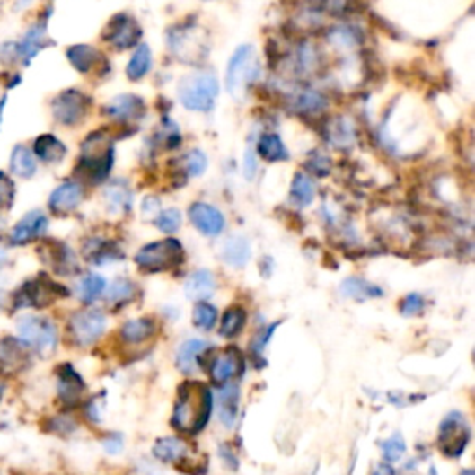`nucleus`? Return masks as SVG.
Here are the masks:
<instances>
[{"instance_id": "34", "label": "nucleus", "mask_w": 475, "mask_h": 475, "mask_svg": "<svg viewBox=\"0 0 475 475\" xmlns=\"http://www.w3.org/2000/svg\"><path fill=\"white\" fill-rule=\"evenodd\" d=\"M43 431L54 436H71L78 429V422L75 420V416L67 410H60L58 414L47 416L43 424Z\"/></svg>"}, {"instance_id": "52", "label": "nucleus", "mask_w": 475, "mask_h": 475, "mask_svg": "<svg viewBox=\"0 0 475 475\" xmlns=\"http://www.w3.org/2000/svg\"><path fill=\"white\" fill-rule=\"evenodd\" d=\"M374 475H396V471L392 470V466L390 464H379L375 470H374Z\"/></svg>"}, {"instance_id": "18", "label": "nucleus", "mask_w": 475, "mask_h": 475, "mask_svg": "<svg viewBox=\"0 0 475 475\" xmlns=\"http://www.w3.org/2000/svg\"><path fill=\"white\" fill-rule=\"evenodd\" d=\"M189 221L201 234L205 236H219L225 229V216L219 208L208 203H193L188 210Z\"/></svg>"}, {"instance_id": "47", "label": "nucleus", "mask_w": 475, "mask_h": 475, "mask_svg": "<svg viewBox=\"0 0 475 475\" xmlns=\"http://www.w3.org/2000/svg\"><path fill=\"white\" fill-rule=\"evenodd\" d=\"M426 309V301L420 294H409L401 303H400V312L403 316H418L422 314Z\"/></svg>"}, {"instance_id": "13", "label": "nucleus", "mask_w": 475, "mask_h": 475, "mask_svg": "<svg viewBox=\"0 0 475 475\" xmlns=\"http://www.w3.org/2000/svg\"><path fill=\"white\" fill-rule=\"evenodd\" d=\"M245 372V358L240 349L227 347L216 353L208 362V374L217 386H225Z\"/></svg>"}, {"instance_id": "12", "label": "nucleus", "mask_w": 475, "mask_h": 475, "mask_svg": "<svg viewBox=\"0 0 475 475\" xmlns=\"http://www.w3.org/2000/svg\"><path fill=\"white\" fill-rule=\"evenodd\" d=\"M90 108L92 99L88 95L78 90H67L52 101V116L66 127H75L88 116Z\"/></svg>"}, {"instance_id": "28", "label": "nucleus", "mask_w": 475, "mask_h": 475, "mask_svg": "<svg viewBox=\"0 0 475 475\" xmlns=\"http://www.w3.org/2000/svg\"><path fill=\"white\" fill-rule=\"evenodd\" d=\"M221 257L233 268H243L251 259V245L243 236H231L221 247Z\"/></svg>"}, {"instance_id": "3", "label": "nucleus", "mask_w": 475, "mask_h": 475, "mask_svg": "<svg viewBox=\"0 0 475 475\" xmlns=\"http://www.w3.org/2000/svg\"><path fill=\"white\" fill-rule=\"evenodd\" d=\"M69 295V290L54 281L52 277L41 273L38 277L26 278L12 294H8L6 311L12 314L22 312H41L52 306L58 299Z\"/></svg>"}, {"instance_id": "35", "label": "nucleus", "mask_w": 475, "mask_h": 475, "mask_svg": "<svg viewBox=\"0 0 475 475\" xmlns=\"http://www.w3.org/2000/svg\"><path fill=\"white\" fill-rule=\"evenodd\" d=\"M151 64H153V56H151V48L149 45L142 43L137 45L132 58L128 62V67H127V76L130 80H142L149 71H151Z\"/></svg>"}, {"instance_id": "7", "label": "nucleus", "mask_w": 475, "mask_h": 475, "mask_svg": "<svg viewBox=\"0 0 475 475\" xmlns=\"http://www.w3.org/2000/svg\"><path fill=\"white\" fill-rule=\"evenodd\" d=\"M108 320L97 309H82L69 316L66 323V342L78 349L95 346L106 332Z\"/></svg>"}, {"instance_id": "45", "label": "nucleus", "mask_w": 475, "mask_h": 475, "mask_svg": "<svg viewBox=\"0 0 475 475\" xmlns=\"http://www.w3.org/2000/svg\"><path fill=\"white\" fill-rule=\"evenodd\" d=\"M381 450H383V455H384V461L388 462H396L400 461L403 455H405V440L401 435H394L392 438H388L383 445H381Z\"/></svg>"}, {"instance_id": "54", "label": "nucleus", "mask_w": 475, "mask_h": 475, "mask_svg": "<svg viewBox=\"0 0 475 475\" xmlns=\"http://www.w3.org/2000/svg\"><path fill=\"white\" fill-rule=\"evenodd\" d=\"M6 101H8V97H3V99H0V125H3V116H4V106H6Z\"/></svg>"}, {"instance_id": "23", "label": "nucleus", "mask_w": 475, "mask_h": 475, "mask_svg": "<svg viewBox=\"0 0 475 475\" xmlns=\"http://www.w3.org/2000/svg\"><path fill=\"white\" fill-rule=\"evenodd\" d=\"M154 332H156V323L151 318H137V320L127 321L121 327L119 339L123 344L137 346V344H144L149 339H153Z\"/></svg>"}, {"instance_id": "10", "label": "nucleus", "mask_w": 475, "mask_h": 475, "mask_svg": "<svg viewBox=\"0 0 475 475\" xmlns=\"http://www.w3.org/2000/svg\"><path fill=\"white\" fill-rule=\"evenodd\" d=\"M182 259H184L182 243L179 240L167 238L162 242L147 243L139 249L136 255V264L144 271L160 273V271L173 269L175 266L182 262Z\"/></svg>"}, {"instance_id": "26", "label": "nucleus", "mask_w": 475, "mask_h": 475, "mask_svg": "<svg viewBox=\"0 0 475 475\" xmlns=\"http://www.w3.org/2000/svg\"><path fill=\"white\" fill-rule=\"evenodd\" d=\"M219 388V420L223 426L233 427L240 407V388L231 383Z\"/></svg>"}, {"instance_id": "1", "label": "nucleus", "mask_w": 475, "mask_h": 475, "mask_svg": "<svg viewBox=\"0 0 475 475\" xmlns=\"http://www.w3.org/2000/svg\"><path fill=\"white\" fill-rule=\"evenodd\" d=\"M212 392L199 381H186L177 390V401L172 416V426L186 435L201 433L210 422Z\"/></svg>"}, {"instance_id": "53", "label": "nucleus", "mask_w": 475, "mask_h": 475, "mask_svg": "<svg viewBox=\"0 0 475 475\" xmlns=\"http://www.w3.org/2000/svg\"><path fill=\"white\" fill-rule=\"evenodd\" d=\"M8 260H10L8 251L3 245H0V271H3L8 266Z\"/></svg>"}, {"instance_id": "46", "label": "nucleus", "mask_w": 475, "mask_h": 475, "mask_svg": "<svg viewBox=\"0 0 475 475\" xmlns=\"http://www.w3.org/2000/svg\"><path fill=\"white\" fill-rule=\"evenodd\" d=\"M207 156L203 151H191L188 156H186V172L189 177H201L207 170Z\"/></svg>"}, {"instance_id": "14", "label": "nucleus", "mask_w": 475, "mask_h": 475, "mask_svg": "<svg viewBox=\"0 0 475 475\" xmlns=\"http://www.w3.org/2000/svg\"><path fill=\"white\" fill-rule=\"evenodd\" d=\"M102 38L119 50L132 48L139 38H142V28H139L137 21L130 17L128 13H118L116 17H111L106 31L102 32Z\"/></svg>"}, {"instance_id": "24", "label": "nucleus", "mask_w": 475, "mask_h": 475, "mask_svg": "<svg viewBox=\"0 0 475 475\" xmlns=\"http://www.w3.org/2000/svg\"><path fill=\"white\" fill-rule=\"evenodd\" d=\"M36 160H41L45 163H58L66 158L67 147L64 145L62 139H58L52 134H43L34 139V149H32Z\"/></svg>"}, {"instance_id": "41", "label": "nucleus", "mask_w": 475, "mask_h": 475, "mask_svg": "<svg viewBox=\"0 0 475 475\" xmlns=\"http://www.w3.org/2000/svg\"><path fill=\"white\" fill-rule=\"evenodd\" d=\"M193 323L201 330H212L214 325L217 323V309L214 304L207 301L195 303L193 306Z\"/></svg>"}, {"instance_id": "33", "label": "nucleus", "mask_w": 475, "mask_h": 475, "mask_svg": "<svg viewBox=\"0 0 475 475\" xmlns=\"http://www.w3.org/2000/svg\"><path fill=\"white\" fill-rule=\"evenodd\" d=\"M153 453L162 462H179L188 453V444L182 438H177V436L162 438V440H158L154 444Z\"/></svg>"}, {"instance_id": "16", "label": "nucleus", "mask_w": 475, "mask_h": 475, "mask_svg": "<svg viewBox=\"0 0 475 475\" xmlns=\"http://www.w3.org/2000/svg\"><path fill=\"white\" fill-rule=\"evenodd\" d=\"M167 43H170V48L177 58L184 62H193L205 56V43L203 38H198L193 34L191 26H177L170 32V38H167Z\"/></svg>"}, {"instance_id": "20", "label": "nucleus", "mask_w": 475, "mask_h": 475, "mask_svg": "<svg viewBox=\"0 0 475 475\" xmlns=\"http://www.w3.org/2000/svg\"><path fill=\"white\" fill-rule=\"evenodd\" d=\"M47 45V22L40 21L28 28L24 38L17 43V62L28 66Z\"/></svg>"}, {"instance_id": "8", "label": "nucleus", "mask_w": 475, "mask_h": 475, "mask_svg": "<svg viewBox=\"0 0 475 475\" xmlns=\"http://www.w3.org/2000/svg\"><path fill=\"white\" fill-rule=\"evenodd\" d=\"M259 73H260V66L255 48L251 45H240L231 56L227 66V76H225L227 92L234 99H243L247 88L259 78Z\"/></svg>"}, {"instance_id": "4", "label": "nucleus", "mask_w": 475, "mask_h": 475, "mask_svg": "<svg viewBox=\"0 0 475 475\" xmlns=\"http://www.w3.org/2000/svg\"><path fill=\"white\" fill-rule=\"evenodd\" d=\"M111 165H114V145L108 136L102 130L90 134L80 149L78 173L86 180L99 184L110 175Z\"/></svg>"}, {"instance_id": "25", "label": "nucleus", "mask_w": 475, "mask_h": 475, "mask_svg": "<svg viewBox=\"0 0 475 475\" xmlns=\"http://www.w3.org/2000/svg\"><path fill=\"white\" fill-rule=\"evenodd\" d=\"M84 257H86V260L95 266H104V264L119 260L123 253L116 243L106 242V240H90L86 245H84Z\"/></svg>"}, {"instance_id": "38", "label": "nucleus", "mask_w": 475, "mask_h": 475, "mask_svg": "<svg viewBox=\"0 0 475 475\" xmlns=\"http://www.w3.org/2000/svg\"><path fill=\"white\" fill-rule=\"evenodd\" d=\"M247 323V312L242 309V306H231L229 311H225L221 318V329L219 334L225 339H234L243 330Z\"/></svg>"}, {"instance_id": "30", "label": "nucleus", "mask_w": 475, "mask_h": 475, "mask_svg": "<svg viewBox=\"0 0 475 475\" xmlns=\"http://www.w3.org/2000/svg\"><path fill=\"white\" fill-rule=\"evenodd\" d=\"M10 172L21 179H32L38 172V160L26 145H17L10 158Z\"/></svg>"}, {"instance_id": "43", "label": "nucleus", "mask_w": 475, "mask_h": 475, "mask_svg": "<svg viewBox=\"0 0 475 475\" xmlns=\"http://www.w3.org/2000/svg\"><path fill=\"white\" fill-rule=\"evenodd\" d=\"M180 223H182V216L177 208H165L154 219V225L158 227V231H162L165 234L177 233L180 227Z\"/></svg>"}, {"instance_id": "6", "label": "nucleus", "mask_w": 475, "mask_h": 475, "mask_svg": "<svg viewBox=\"0 0 475 475\" xmlns=\"http://www.w3.org/2000/svg\"><path fill=\"white\" fill-rule=\"evenodd\" d=\"M219 95V82L214 73L198 71L184 76L179 84V101L193 111L212 110Z\"/></svg>"}, {"instance_id": "50", "label": "nucleus", "mask_w": 475, "mask_h": 475, "mask_svg": "<svg viewBox=\"0 0 475 475\" xmlns=\"http://www.w3.org/2000/svg\"><path fill=\"white\" fill-rule=\"evenodd\" d=\"M13 390H15V384L12 381L0 377V410H3L8 405V401L12 400Z\"/></svg>"}, {"instance_id": "27", "label": "nucleus", "mask_w": 475, "mask_h": 475, "mask_svg": "<svg viewBox=\"0 0 475 475\" xmlns=\"http://www.w3.org/2000/svg\"><path fill=\"white\" fill-rule=\"evenodd\" d=\"M208 351V344L203 340H188L179 347L177 366L182 374H193L199 368V360L203 353Z\"/></svg>"}, {"instance_id": "56", "label": "nucleus", "mask_w": 475, "mask_h": 475, "mask_svg": "<svg viewBox=\"0 0 475 475\" xmlns=\"http://www.w3.org/2000/svg\"><path fill=\"white\" fill-rule=\"evenodd\" d=\"M0 475H12L8 470H3V468H0Z\"/></svg>"}, {"instance_id": "49", "label": "nucleus", "mask_w": 475, "mask_h": 475, "mask_svg": "<svg viewBox=\"0 0 475 475\" xmlns=\"http://www.w3.org/2000/svg\"><path fill=\"white\" fill-rule=\"evenodd\" d=\"M102 448L106 453L110 455H118L123 452V438L118 433H110L104 440H102Z\"/></svg>"}, {"instance_id": "19", "label": "nucleus", "mask_w": 475, "mask_h": 475, "mask_svg": "<svg viewBox=\"0 0 475 475\" xmlns=\"http://www.w3.org/2000/svg\"><path fill=\"white\" fill-rule=\"evenodd\" d=\"M84 199V188L78 180H66L48 198V208L56 216H67L78 208Z\"/></svg>"}, {"instance_id": "31", "label": "nucleus", "mask_w": 475, "mask_h": 475, "mask_svg": "<svg viewBox=\"0 0 475 475\" xmlns=\"http://www.w3.org/2000/svg\"><path fill=\"white\" fill-rule=\"evenodd\" d=\"M340 294L349 299L356 301H366V299H375L383 295V290L372 283H368L366 278L360 277H347L346 281L340 285Z\"/></svg>"}, {"instance_id": "36", "label": "nucleus", "mask_w": 475, "mask_h": 475, "mask_svg": "<svg viewBox=\"0 0 475 475\" xmlns=\"http://www.w3.org/2000/svg\"><path fill=\"white\" fill-rule=\"evenodd\" d=\"M292 201L303 208V207H309L312 205V201L316 199V186H314V180L304 175V173H297L294 177V182H292Z\"/></svg>"}, {"instance_id": "9", "label": "nucleus", "mask_w": 475, "mask_h": 475, "mask_svg": "<svg viewBox=\"0 0 475 475\" xmlns=\"http://www.w3.org/2000/svg\"><path fill=\"white\" fill-rule=\"evenodd\" d=\"M88 384L71 362H60L54 368V396L60 410L73 412L82 407L84 396H86Z\"/></svg>"}, {"instance_id": "44", "label": "nucleus", "mask_w": 475, "mask_h": 475, "mask_svg": "<svg viewBox=\"0 0 475 475\" xmlns=\"http://www.w3.org/2000/svg\"><path fill=\"white\" fill-rule=\"evenodd\" d=\"M277 325H278V323H271V325H266V327H262V329H259V330L255 332V337L251 339V346H249V349H251V356H253V358H260V356H262L266 346L269 344V340H271V337H273V332H275Z\"/></svg>"}, {"instance_id": "11", "label": "nucleus", "mask_w": 475, "mask_h": 475, "mask_svg": "<svg viewBox=\"0 0 475 475\" xmlns=\"http://www.w3.org/2000/svg\"><path fill=\"white\" fill-rule=\"evenodd\" d=\"M471 440L470 424L466 422L464 414L450 412L444 418L438 429V450L450 459H459Z\"/></svg>"}, {"instance_id": "17", "label": "nucleus", "mask_w": 475, "mask_h": 475, "mask_svg": "<svg viewBox=\"0 0 475 475\" xmlns=\"http://www.w3.org/2000/svg\"><path fill=\"white\" fill-rule=\"evenodd\" d=\"M43 262L60 277H73L78 273V260L75 251L62 242H50L41 249Z\"/></svg>"}, {"instance_id": "39", "label": "nucleus", "mask_w": 475, "mask_h": 475, "mask_svg": "<svg viewBox=\"0 0 475 475\" xmlns=\"http://www.w3.org/2000/svg\"><path fill=\"white\" fill-rule=\"evenodd\" d=\"M327 104V101L323 99V95H320L318 92L312 90H306L297 93L295 97H292V108L299 114H314V111L323 110Z\"/></svg>"}, {"instance_id": "32", "label": "nucleus", "mask_w": 475, "mask_h": 475, "mask_svg": "<svg viewBox=\"0 0 475 475\" xmlns=\"http://www.w3.org/2000/svg\"><path fill=\"white\" fill-rule=\"evenodd\" d=\"M106 292V278L97 273L84 275L76 285V297L84 304H93Z\"/></svg>"}, {"instance_id": "51", "label": "nucleus", "mask_w": 475, "mask_h": 475, "mask_svg": "<svg viewBox=\"0 0 475 475\" xmlns=\"http://www.w3.org/2000/svg\"><path fill=\"white\" fill-rule=\"evenodd\" d=\"M0 60L4 64H12L17 62V43L15 41H8L0 45Z\"/></svg>"}, {"instance_id": "15", "label": "nucleus", "mask_w": 475, "mask_h": 475, "mask_svg": "<svg viewBox=\"0 0 475 475\" xmlns=\"http://www.w3.org/2000/svg\"><path fill=\"white\" fill-rule=\"evenodd\" d=\"M48 229V217L41 210L28 212L22 219L15 223V227L10 233V243L13 247H22L32 242L41 240Z\"/></svg>"}, {"instance_id": "21", "label": "nucleus", "mask_w": 475, "mask_h": 475, "mask_svg": "<svg viewBox=\"0 0 475 475\" xmlns=\"http://www.w3.org/2000/svg\"><path fill=\"white\" fill-rule=\"evenodd\" d=\"M104 114L116 121H132L145 116V102L137 95H118L104 106Z\"/></svg>"}, {"instance_id": "42", "label": "nucleus", "mask_w": 475, "mask_h": 475, "mask_svg": "<svg viewBox=\"0 0 475 475\" xmlns=\"http://www.w3.org/2000/svg\"><path fill=\"white\" fill-rule=\"evenodd\" d=\"M136 294V286L128 281V278H118V281L111 285L106 292V299L110 303H114V304H125L128 303Z\"/></svg>"}, {"instance_id": "37", "label": "nucleus", "mask_w": 475, "mask_h": 475, "mask_svg": "<svg viewBox=\"0 0 475 475\" xmlns=\"http://www.w3.org/2000/svg\"><path fill=\"white\" fill-rule=\"evenodd\" d=\"M259 154L268 162H283L290 156L278 134H264L259 139Z\"/></svg>"}, {"instance_id": "22", "label": "nucleus", "mask_w": 475, "mask_h": 475, "mask_svg": "<svg viewBox=\"0 0 475 475\" xmlns=\"http://www.w3.org/2000/svg\"><path fill=\"white\" fill-rule=\"evenodd\" d=\"M216 277L212 271L208 269H198L195 273H191L188 277V281L184 285V290H186V295L188 299H193V301H205L208 297L214 295L216 292Z\"/></svg>"}, {"instance_id": "48", "label": "nucleus", "mask_w": 475, "mask_h": 475, "mask_svg": "<svg viewBox=\"0 0 475 475\" xmlns=\"http://www.w3.org/2000/svg\"><path fill=\"white\" fill-rule=\"evenodd\" d=\"M13 198H15V188L12 179L4 172H0V208H12Z\"/></svg>"}, {"instance_id": "40", "label": "nucleus", "mask_w": 475, "mask_h": 475, "mask_svg": "<svg viewBox=\"0 0 475 475\" xmlns=\"http://www.w3.org/2000/svg\"><path fill=\"white\" fill-rule=\"evenodd\" d=\"M104 199L111 212H125L130 207V189L121 184H111L104 189Z\"/></svg>"}, {"instance_id": "5", "label": "nucleus", "mask_w": 475, "mask_h": 475, "mask_svg": "<svg viewBox=\"0 0 475 475\" xmlns=\"http://www.w3.org/2000/svg\"><path fill=\"white\" fill-rule=\"evenodd\" d=\"M38 366V358L15 334H0V377L13 384L31 375Z\"/></svg>"}, {"instance_id": "57", "label": "nucleus", "mask_w": 475, "mask_h": 475, "mask_svg": "<svg viewBox=\"0 0 475 475\" xmlns=\"http://www.w3.org/2000/svg\"><path fill=\"white\" fill-rule=\"evenodd\" d=\"M21 3H31V0H21Z\"/></svg>"}, {"instance_id": "55", "label": "nucleus", "mask_w": 475, "mask_h": 475, "mask_svg": "<svg viewBox=\"0 0 475 475\" xmlns=\"http://www.w3.org/2000/svg\"><path fill=\"white\" fill-rule=\"evenodd\" d=\"M461 475H475V471L473 470H464Z\"/></svg>"}, {"instance_id": "2", "label": "nucleus", "mask_w": 475, "mask_h": 475, "mask_svg": "<svg viewBox=\"0 0 475 475\" xmlns=\"http://www.w3.org/2000/svg\"><path fill=\"white\" fill-rule=\"evenodd\" d=\"M13 334L31 349L38 362L52 358L62 342L58 323L43 312L17 314L13 323Z\"/></svg>"}, {"instance_id": "29", "label": "nucleus", "mask_w": 475, "mask_h": 475, "mask_svg": "<svg viewBox=\"0 0 475 475\" xmlns=\"http://www.w3.org/2000/svg\"><path fill=\"white\" fill-rule=\"evenodd\" d=\"M67 58L71 62V66L80 71V73H90L93 71L101 62H102V56L97 48L90 47V45H75L67 50Z\"/></svg>"}]
</instances>
